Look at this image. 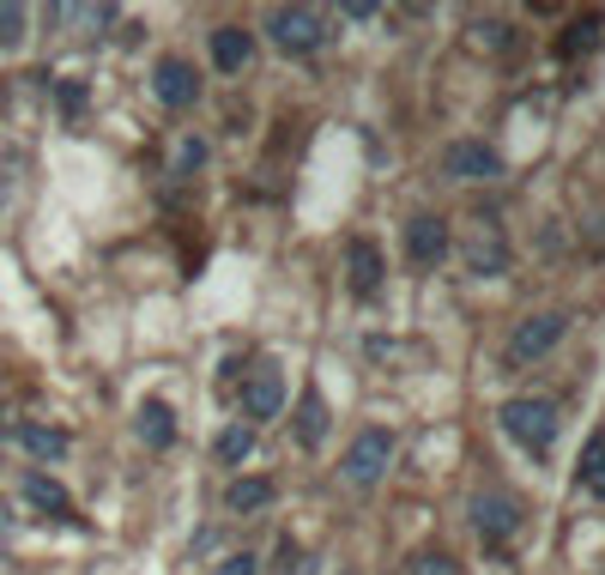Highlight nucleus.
<instances>
[{
	"instance_id": "obj_1",
	"label": "nucleus",
	"mask_w": 605,
	"mask_h": 575,
	"mask_svg": "<svg viewBox=\"0 0 605 575\" xmlns=\"http://www.w3.org/2000/svg\"><path fill=\"white\" fill-rule=\"evenodd\" d=\"M502 431H509L521 448H533V455H551V443H557V406L545 400V394H514V400L502 406Z\"/></svg>"
},
{
	"instance_id": "obj_2",
	"label": "nucleus",
	"mask_w": 605,
	"mask_h": 575,
	"mask_svg": "<svg viewBox=\"0 0 605 575\" xmlns=\"http://www.w3.org/2000/svg\"><path fill=\"white\" fill-rule=\"evenodd\" d=\"M266 31H273V43H278V49H290V55H309L321 37H328L309 7H273V13H266Z\"/></svg>"
},
{
	"instance_id": "obj_3",
	"label": "nucleus",
	"mask_w": 605,
	"mask_h": 575,
	"mask_svg": "<svg viewBox=\"0 0 605 575\" xmlns=\"http://www.w3.org/2000/svg\"><path fill=\"white\" fill-rule=\"evenodd\" d=\"M442 176H454V183H490V176H502V157L485 140H454L442 152Z\"/></svg>"
},
{
	"instance_id": "obj_4",
	"label": "nucleus",
	"mask_w": 605,
	"mask_h": 575,
	"mask_svg": "<svg viewBox=\"0 0 605 575\" xmlns=\"http://www.w3.org/2000/svg\"><path fill=\"white\" fill-rule=\"evenodd\" d=\"M388 460H394V436H388V431H364L352 448H345V479H352V484H376L388 472Z\"/></svg>"
},
{
	"instance_id": "obj_5",
	"label": "nucleus",
	"mask_w": 605,
	"mask_h": 575,
	"mask_svg": "<svg viewBox=\"0 0 605 575\" xmlns=\"http://www.w3.org/2000/svg\"><path fill=\"white\" fill-rule=\"evenodd\" d=\"M152 92H158V104L170 109H188L200 97V73L182 61V55H164L158 67H152Z\"/></svg>"
},
{
	"instance_id": "obj_6",
	"label": "nucleus",
	"mask_w": 605,
	"mask_h": 575,
	"mask_svg": "<svg viewBox=\"0 0 605 575\" xmlns=\"http://www.w3.org/2000/svg\"><path fill=\"white\" fill-rule=\"evenodd\" d=\"M569 333V315H533V321L514 327V340H509V357L514 364H526V357H545L557 340Z\"/></svg>"
},
{
	"instance_id": "obj_7",
	"label": "nucleus",
	"mask_w": 605,
	"mask_h": 575,
	"mask_svg": "<svg viewBox=\"0 0 605 575\" xmlns=\"http://www.w3.org/2000/svg\"><path fill=\"white\" fill-rule=\"evenodd\" d=\"M406 255H412V267H436L448 255V224L436 219V212L406 219Z\"/></svg>"
},
{
	"instance_id": "obj_8",
	"label": "nucleus",
	"mask_w": 605,
	"mask_h": 575,
	"mask_svg": "<svg viewBox=\"0 0 605 575\" xmlns=\"http://www.w3.org/2000/svg\"><path fill=\"white\" fill-rule=\"evenodd\" d=\"M278 406H285V382H278V369L254 364L249 382H242V412H249V419H278Z\"/></svg>"
},
{
	"instance_id": "obj_9",
	"label": "nucleus",
	"mask_w": 605,
	"mask_h": 575,
	"mask_svg": "<svg viewBox=\"0 0 605 575\" xmlns=\"http://www.w3.org/2000/svg\"><path fill=\"white\" fill-rule=\"evenodd\" d=\"M133 431H140L145 448H170L176 443V412L164 400H140V412H133Z\"/></svg>"
},
{
	"instance_id": "obj_10",
	"label": "nucleus",
	"mask_w": 605,
	"mask_h": 575,
	"mask_svg": "<svg viewBox=\"0 0 605 575\" xmlns=\"http://www.w3.org/2000/svg\"><path fill=\"white\" fill-rule=\"evenodd\" d=\"M473 521L485 539H509L514 527H521V509H514V497H497V491H490V497L473 503Z\"/></svg>"
},
{
	"instance_id": "obj_11",
	"label": "nucleus",
	"mask_w": 605,
	"mask_h": 575,
	"mask_svg": "<svg viewBox=\"0 0 605 575\" xmlns=\"http://www.w3.org/2000/svg\"><path fill=\"white\" fill-rule=\"evenodd\" d=\"M254 55V37L242 25H218L212 31V61H218V73H242Z\"/></svg>"
},
{
	"instance_id": "obj_12",
	"label": "nucleus",
	"mask_w": 605,
	"mask_h": 575,
	"mask_svg": "<svg viewBox=\"0 0 605 575\" xmlns=\"http://www.w3.org/2000/svg\"><path fill=\"white\" fill-rule=\"evenodd\" d=\"M352 291L357 297H376V291H382V249H376L369 236L352 243Z\"/></svg>"
},
{
	"instance_id": "obj_13",
	"label": "nucleus",
	"mask_w": 605,
	"mask_h": 575,
	"mask_svg": "<svg viewBox=\"0 0 605 575\" xmlns=\"http://www.w3.org/2000/svg\"><path fill=\"white\" fill-rule=\"evenodd\" d=\"M321 436H328V400H321V394H302L297 400V443L321 448Z\"/></svg>"
},
{
	"instance_id": "obj_14",
	"label": "nucleus",
	"mask_w": 605,
	"mask_h": 575,
	"mask_svg": "<svg viewBox=\"0 0 605 575\" xmlns=\"http://www.w3.org/2000/svg\"><path fill=\"white\" fill-rule=\"evenodd\" d=\"M266 503H273V484L266 479H230V491H224V509L230 515H254Z\"/></svg>"
},
{
	"instance_id": "obj_15",
	"label": "nucleus",
	"mask_w": 605,
	"mask_h": 575,
	"mask_svg": "<svg viewBox=\"0 0 605 575\" xmlns=\"http://www.w3.org/2000/svg\"><path fill=\"white\" fill-rule=\"evenodd\" d=\"M19 443L37 460H61L67 455V431H49V424H19Z\"/></svg>"
},
{
	"instance_id": "obj_16",
	"label": "nucleus",
	"mask_w": 605,
	"mask_h": 575,
	"mask_svg": "<svg viewBox=\"0 0 605 575\" xmlns=\"http://www.w3.org/2000/svg\"><path fill=\"white\" fill-rule=\"evenodd\" d=\"M581 491L605 503V436H593L588 455H581Z\"/></svg>"
},
{
	"instance_id": "obj_17",
	"label": "nucleus",
	"mask_w": 605,
	"mask_h": 575,
	"mask_svg": "<svg viewBox=\"0 0 605 575\" xmlns=\"http://www.w3.org/2000/svg\"><path fill=\"white\" fill-rule=\"evenodd\" d=\"M25 497L37 503V509H49V515H67V509H73V503H67V491H61L55 479H43V472H31V479H25Z\"/></svg>"
},
{
	"instance_id": "obj_18",
	"label": "nucleus",
	"mask_w": 605,
	"mask_h": 575,
	"mask_svg": "<svg viewBox=\"0 0 605 575\" xmlns=\"http://www.w3.org/2000/svg\"><path fill=\"white\" fill-rule=\"evenodd\" d=\"M25 43V7L0 0V49H19Z\"/></svg>"
},
{
	"instance_id": "obj_19",
	"label": "nucleus",
	"mask_w": 605,
	"mask_h": 575,
	"mask_svg": "<svg viewBox=\"0 0 605 575\" xmlns=\"http://www.w3.org/2000/svg\"><path fill=\"white\" fill-rule=\"evenodd\" d=\"M593 43H600V13H588V19H576V25H569L564 55H581V49H593Z\"/></svg>"
},
{
	"instance_id": "obj_20",
	"label": "nucleus",
	"mask_w": 605,
	"mask_h": 575,
	"mask_svg": "<svg viewBox=\"0 0 605 575\" xmlns=\"http://www.w3.org/2000/svg\"><path fill=\"white\" fill-rule=\"evenodd\" d=\"M249 448H254V431H249V424H230V431L218 436V460H242Z\"/></svg>"
},
{
	"instance_id": "obj_21",
	"label": "nucleus",
	"mask_w": 605,
	"mask_h": 575,
	"mask_svg": "<svg viewBox=\"0 0 605 575\" xmlns=\"http://www.w3.org/2000/svg\"><path fill=\"white\" fill-rule=\"evenodd\" d=\"M406 575H461V570H454V558H448V551H418Z\"/></svg>"
},
{
	"instance_id": "obj_22",
	"label": "nucleus",
	"mask_w": 605,
	"mask_h": 575,
	"mask_svg": "<svg viewBox=\"0 0 605 575\" xmlns=\"http://www.w3.org/2000/svg\"><path fill=\"white\" fill-rule=\"evenodd\" d=\"M473 37L485 43V49H502V43H509V25H502V19H478Z\"/></svg>"
},
{
	"instance_id": "obj_23",
	"label": "nucleus",
	"mask_w": 605,
	"mask_h": 575,
	"mask_svg": "<svg viewBox=\"0 0 605 575\" xmlns=\"http://www.w3.org/2000/svg\"><path fill=\"white\" fill-rule=\"evenodd\" d=\"M212 575H254V558H249V551H237V558H224Z\"/></svg>"
},
{
	"instance_id": "obj_24",
	"label": "nucleus",
	"mask_w": 605,
	"mask_h": 575,
	"mask_svg": "<svg viewBox=\"0 0 605 575\" xmlns=\"http://www.w3.org/2000/svg\"><path fill=\"white\" fill-rule=\"evenodd\" d=\"M61 109H67V116H80V109H85V85L67 79V85H61Z\"/></svg>"
},
{
	"instance_id": "obj_25",
	"label": "nucleus",
	"mask_w": 605,
	"mask_h": 575,
	"mask_svg": "<svg viewBox=\"0 0 605 575\" xmlns=\"http://www.w3.org/2000/svg\"><path fill=\"white\" fill-rule=\"evenodd\" d=\"M176 164H182V171H200V164H206V145H200V140H182V157H176Z\"/></svg>"
}]
</instances>
